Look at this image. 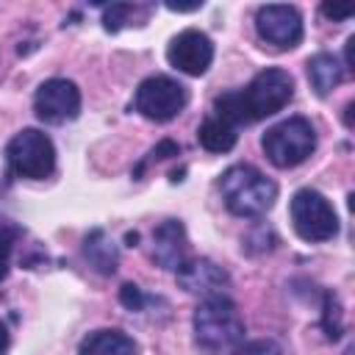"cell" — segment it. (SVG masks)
<instances>
[{"label":"cell","mask_w":355,"mask_h":355,"mask_svg":"<svg viewBox=\"0 0 355 355\" xmlns=\"http://www.w3.org/2000/svg\"><path fill=\"white\" fill-rule=\"evenodd\" d=\"M294 97V78L280 69L269 67L258 72L247 89L225 92L214 100V116L225 119L227 125H252L258 119H266L277 111H283Z\"/></svg>","instance_id":"obj_1"},{"label":"cell","mask_w":355,"mask_h":355,"mask_svg":"<svg viewBox=\"0 0 355 355\" xmlns=\"http://www.w3.org/2000/svg\"><path fill=\"white\" fill-rule=\"evenodd\" d=\"M191 327L197 344L211 355H230L239 344H244L247 333L244 319L227 294L202 297V302L194 308Z\"/></svg>","instance_id":"obj_2"},{"label":"cell","mask_w":355,"mask_h":355,"mask_svg":"<svg viewBox=\"0 0 355 355\" xmlns=\"http://www.w3.org/2000/svg\"><path fill=\"white\" fill-rule=\"evenodd\" d=\"M219 189L227 211L236 216H263L277 200L275 180L252 164H233L230 169H225Z\"/></svg>","instance_id":"obj_3"},{"label":"cell","mask_w":355,"mask_h":355,"mask_svg":"<svg viewBox=\"0 0 355 355\" xmlns=\"http://www.w3.org/2000/svg\"><path fill=\"white\" fill-rule=\"evenodd\" d=\"M263 153L277 169H291L300 166L313 150H316V130L311 119L305 116H288L277 125H272L263 139Z\"/></svg>","instance_id":"obj_4"},{"label":"cell","mask_w":355,"mask_h":355,"mask_svg":"<svg viewBox=\"0 0 355 355\" xmlns=\"http://www.w3.org/2000/svg\"><path fill=\"white\" fill-rule=\"evenodd\" d=\"M288 216H291L294 233L302 241L319 244V241H330L338 236V216L330 200L316 189H300L291 197Z\"/></svg>","instance_id":"obj_5"},{"label":"cell","mask_w":355,"mask_h":355,"mask_svg":"<svg viewBox=\"0 0 355 355\" xmlns=\"http://www.w3.org/2000/svg\"><path fill=\"white\" fill-rule=\"evenodd\" d=\"M6 158L14 175L28 180H44L55 169V147L50 136L36 128H25L8 141Z\"/></svg>","instance_id":"obj_6"},{"label":"cell","mask_w":355,"mask_h":355,"mask_svg":"<svg viewBox=\"0 0 355 355\" xmlns=\"http://www.w3.org/2000/svg\"><path fill=\"white\" fill-rule=\"evenodd\" d=\"M189 103V92L180 80L169 75H150L139 83L133 94V111L153 122H169L175 119Z\"/></svg>","instance_id":"obj_7"},{"label":"cell","mask_w":355,"mask_h":355,"mask_svg":"<svg viewBox=\"0 0 355 355\" xmlns=\"http://www.w3.org/2000/svg\"><path fill=\"white\" fill-rule=\"evenodd\" d=\"M255 31L266 44L277 50H291L302 42V14L294 6L283 3L261 6L255 14Z\"/></svg>","instance_id":"obj_8"},{"label":"cell","mask_w":355,"mask_h":355,"mask_svg":"<svg viewBox=\"0 0 355 355\" xmlns=\"http://www.w3.org/2000/svg\"><path fill=\"white\" fill-rule=\"evenodd\" d=\"M33 111L47 125H64L80 114V89L67 78H50L36 89Z\"/></svg>","instance_id":"obj_9"},{"label":"cell","mask_w":355,"mask_h":355,"mask_svg":"<svg viewBox=\"0 0 355 355\" xmlns=\"http://www.w3.org/2000/svg\"><path fill=\"white\" fill-rule=\"evenodd\" d=\"M166 61L183 72V75H191V78H200L208 72L211 61H214V42L197 31V28H186L180 31L169 47H166Z\"/></svg>","instance_id":"obj_10"},{"label":"cell","mask_w":355,"mask_h":355,"mask_svg":"<svg viewBox=\"0 0 355 355\" xmlns=\"http://www.w3.org/2000/svg\"><path fill=\"white\" fill-rule=\"evenodd\" d=\"M178 286L186 288L189 294H200V297H214V294H225L230 277L227 272L214 263L211 258H186L178 266Z\"/></svg>","instance_id":"obj_11"},{"label":"cell","mask_w":355,"mask_h":355,"mask_svg":"<svg viewBox=\"0 0 355 355\" xmlns=\"http://www.w3.org/2000/svg\"><path fill=\"white\" fill-rule=\"evenodd\" d=\"M186 250H189V244H186V227H183L180 219H164L153 230V261L161 269L178 272V266L189 258Z\"/></svg>","instance_id":"obj_12"},{"label":"cell","mask_w":355,"mask_h":355,"mask_svg":"<svg viewBox=\"0 0 355 355\" xmlns=\"http://www.w3.org/2000/svg\"><path fill=\"white\" fill-rule=\"evenodd\" d=\"M78 355H139V344L122 330L103 327L80 341Z\"/></svg>","instance_id":"obj_13"},{"label":"cell","mask_w":355,"mask_h":355,"mask_svg":"<svg viewBox=\"0 0 355 355\" xmlns=\"http://www.w3.org/2000/svg\"><path fill=\"white\" fill-rule=\"evenodd\" d=\"M308 80L319 97H327L344 80V67L333 53H316L308 58Z\"/></svg>","instance_id":"obj_14"},{"label":"cell","mask_w":355,"mask_h":355,"mask_svg":"<svg viewBox=\"0 0 355 355\" xmlns=\"http://www.w3.org/2000/svg\"><path fill=\"white\" fill-rule=\"evenodd\" d=\"M83 255H86V261H89L100 275H114V272H116L119 252H116V247H114V241L108 239L105 230L94 227V230L83 239Z\"/></svg>","instance_id":"obj_15"},{"label":"cell","mask_w":355,"mask_h":355,"mask_svg":"<svg viewBox=\"0 0 355 355\" xmlns=\"http://www.w3.org/2000/svg\"><path fill=\"white\" fill-rule=\"evenodd\" d=\"M236 139H239L236 128L227 125V122L219 119V116H208V119L200 125V130H197V141H200L208 153H227V150L236 147Z\"/></svg>","instance_id":"obj_16"},{"label":"cell","mask_w":355,"mask_h":355,"mask_svg":"<svg viewBox=\"0 0 355 355\" xmlns=\"http://www.w3.org/2000/svg\"><path fill=\"white\" fill-rule=\"evenodd\" d=\"M136 11H139V6H130V3H114V6H108L103 11L105 31H119L122 25L130 22V17H136Z\"/></svg>","instance_id":"obj_17"},{"label":"cell","mask_w":355,"mask_h":355,"mask_svg":"<svg viewBox=\"0 0 355 355\" xmlns=\"http://www.w3.org/2000/svg\"><path fill=\"white\" fill-rule=\"evenodd\" d=\"M322 324H324V333L327 338H338L341 336V308H338V300L336 294H324V311H322Z\"/></svg>","instance_id":"obj_18"},{"label":"cell","mask_w":355,"mask_h":355,"mask_svg":"<svg viewBox=\"0 0 355 355\" xmlns=\"http://www.w3.org/2000/svg\"><path fill=\"white\" fill-rule=\"evenodd\" d=\"M22 239V227L14 222V219H8V216H0V255H11V250H14V244Z\"/></svg>","instance_id":"obj_19"},{"label":"cell","mask_w":355,"mask_h":355,"mask_svg":"<svg viewBox=\"0 0 355 355\" xmlns=\"http://www.w3.org/2000/svg\"><path fill=\"white\" fill-rule=\"evenodd\" d=\"M230 355H283V352H280V344H277V341H272V338H258V341L239 344Z\"/></svg>","instance_id":"obj_20"},{"label":"cell","mask_w":355,"mask_h":355,"mask_svg":"<svg viewBox=\"0 0 355 355\" xmlns=\"http://www.w3.org/2000/svg\"><path fill=\"white\" fill-rule=\"evenodd\" d=\"M119 302H122L128 311H141V308L147 305V297H144V291H141L139 286L125 283V286L119 288Z\"/></svg>","instance_id":"obj_21"},{"label":"cell","mask_w":355,"mask_h":355,"mask_svg":"<svg viewBox=\"0 0 355 355\" xmlns=\"http://www.w3.org/2000/svg\"><path fill=\"white\" fill-rule=\"evenodd\" d=\"M178 153H180V147H178L172 139H164V141H158V144L153 147L150 158H153V161H164V158H169V155H178Z\"/></svg>","instance_id":"obj_22"},{"label":"cell","mask_w":355,"mask_h":355,"mask_svg":"<svg viewBox=\"0 0 355 355\" xmlns=\"http://www.w3.org/2000/svg\"><path fill=\"white\" fill-rule=\"evenodd\" d=\"M322 14L327 17V19H349L352 17V8L347 6V8H336V6H322Z\"/></svg>","instance_id":"obj_23"},{"label":"cell","mask_w":355,"mask_h":355,"mask_svg":"<svg viewBox=\"0 0 355 355\" xmlns=\"http://www.w3.org/2000/svg\"><path fill=\"white\" fill-rule=\"evenodd\" d=\"M8 349V327L0 322V355Z\"/></svg>","instance_id":"obj_24"},{"label":"cell","mask_w":355,"mask_h":355,"mask_svg":"<svg viewBox=\"0 0 355 355\" xmlns=\"http://www.w3.org/2000/svg\"><path fill=\"white\" fill-rule=\"evenodd\" d=\"M6 272H8V258H6V255H0V280L6 277Z\"/></svg>","instance_id":"obj_25"}]
</instances>
